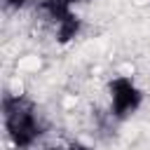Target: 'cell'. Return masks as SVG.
I'll use <instances>...</instances> for the list:
<instances>
[{
  "instance_id": "cell-1",
  "label": "cell",
  "mask_w": 150,
  "mask_h": 150,
  "mask_svg": "<svg viewBox=\"0 0 150 150\" xmlns=\"http://www.w3.org/2000/svg\"><path fill=\"white\" fill-rule=\"evenodd\" d=\"M2 122H5V131H7L9 141L19 150L30 148L42 134L38 105L26 94H5L2 96Z\"/></svg>"
},
{
  "instance_id": "cell-2",
  "label": "cell",
  "mask_w": 150,
  "mask_h": 150,
  "mask_svg": "<svg viewBox=\"0 0 150 150\" xmlns=\"http://www.w3.org/2000/svg\"><path fill=\"white\" fill-rule=\"evenodd\" d=\"M108 96H110V112L117 120H127L143 103V91L129 75H115L108 82Z\"/></svg>"
},
{
  "instance_id": "cell-3",
  "label": "cell",
  "mask_w": 150,
  "mask_h": 150,
  "mask_svg": "<svg viewBox=\"0 0 150 150\" xmlns=\"http://www.w3.org/2000/svg\"><path fill=\"white\" fill-rule=\"evenodd\" d=\"M38 9L45 12L54 23H59V21H63V19H68V16L73 14L70 0H40Z\"/></svg>"
},
{
  "instance_id": "cell-4",
  "label": "cell",
  "mask_w": 150,
  "mask_h": 150,
  "mask_svg": "<svg viewBox=\"0 0 150 150\" xmlns=\"http://www.w3.org/2000/svg\"><path fill=\"white\" fill-rule=\"evenodd\" d=\"M80 28H82V21H80V16L73 12L68 19H63V21L56 23V40H59L61 45H68L73 38H77Z\"/></svg>"
},
{
  "instance_id": "cell-5",
  "label": "cell",
  "mask_w": 150,
  "mask_h": 150,
  "mask_svg": "<svg viewBox=\"0 0 150 150\" xmlns=\"http://www.w3.org/2000/svg\"><path fill=\"white\" fill-rule=\"evenodd\" d=\"M45 150H91V148L75 141V143H68V145H49V148H45Z\"/></svg>"
},
{
  "instance_id": "cell-6",
  "label": "cell",
  "mask_w": 150,
  "mask_h": 150,
  "mask_svg": "<svg viewBox=\"0 0 150 150\" xmlns=\"http://www.w3.org/2000/svg\"><path fill=\"white\" fill-rule=\"evenodd\" d=\"M2 5L9 7V9H21V7L28 5V0H2Z\"/></svg>"
},
{
  "instance_id": "cell-7",
  "label": "cell",
  "mask_w": 150,
  "mask_h": 150,
  "mask_svg": "<svg viewBox=\"0 0 150 150\" xmlns=\"http://www.w3.org/2000/svg\"><path fill=\"white\" fill-rule=\"evenodd\" d=\"M77 2H84V0H70V5H77Z\"/></svg>"
}]
</instances>
